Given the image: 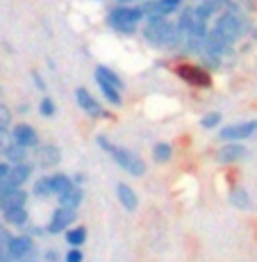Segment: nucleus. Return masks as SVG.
Wrapping results in <instances>:
<instances>
[{"label":"nucleus","mask_w":257,"mask_h":262,"mask_svg":"<svg viewBox=\"0 0 257 262\" xmlns=\"http://www.w3.org/2000/svg\"><path fill=\"white\" fill-rule=\"evenodd\" d=\"M207 23L205 21H196L194 25H191V30L187 32V46L189 50H200L205 48V41H207Z\"/></svg>","instance_id":"obj_12"},{"label":"nucleus","mask_w":257,"mask_h":262,"mask_svg":"<svg viewBox=\"0 0 257 262\" xmlns=\"http://www.w3.org/2000/svg\"><path fill=\"white\" fill-rule=\"evenodd\" d=\"M14 144L23 146V148H37L39 146V133L30 123H16L12 130Z\"/></svg>","instance_id":"obj_9"},{"label":"nucleus","mask_w":257,"mask_h":262,"mask_svg":"<svg viewBox=\"0 0 257 262\" xmlns=\"http://www.w3.org/2000/svg\"><path fill=\"white\" fill-rule=\"evenodd\" d=\"M75 216L78 212L75 210H66V208H55L53 214H50V221L46 226L48 235H59V233H66V230L73 226Z\"/></svg>","instance_id":"obj_7"},{"label":"nucleus","mask_w":257,"mask_h":262,"mask_svg":"<svg viewBox=\"0 0 257 262\" xmlns=\"http://www.w3.org/2000/svg\"><path fill=\"white\" fill-rule=\"evenodd\" d=\"M28 205V191L23 187H16L12 191H7L5 196H0V212H7L14 208H25Z\"/></svg>","instance_id":"obj_13"},{"label":"nucleus","mask_w":257,"mask_h":262,"mask_svg":"<svg viewBox=\"0 0 257 262\" xmlns=\"http://www.w3.org/2000/svg\"><path fill=\"white\" fill-rule=\"evenodd\" d=\"M25 235H30V237H43V235H48V230L43 226H28Z\"/></svg>","instance_id":"obj_34"},{"label":"nucleus","mask_w":257,"mask_h":262,"mask_svg":"<svg viewBox=\"0 0 257 262\" xmlns=\"http://www.w3.org/2000/svg\"><path fill=\"white\" fill-rule=\"evenodd\" d=\"M116 196H119V203L123 205L125 212H137V208H139V199H137L134 189L130 187L128 183H119V185H116Z\"/></svg>","instance_id":"obj_15"},{"label":"nucleus","mask_w":257,"mask_h":262,"mask_svg":"<svg viewBox=\"0 0 257 262\" xmlns=\"http://www.w3.org/2000/svg\"><path fill=\"white\" fill-rule=\"evenodd\" d=\"M96 82H98V87H100V92H103V96L114 105V107H121V105H123V98H121V92H119L116 87H112L109 82H105V80H98V78H96Z\"/></svg>","instance_id":"obj_23"},{"label":"nucleus","mask_w":257,"mask_h":262,"mask_svg":"<svg viewBox=\"0 0 257 262\" xmlns=\"http://www.w3.org/2000/svg\"><path fill=\"white\" fill-rule=\"evenodd\" d=\"M230 203H232L237 210H248L250 208V194L244 187H235L230 191Z\"/></svg>","instance_id":"obj_24"},{"label":"nucleus","mask_w":257,"mask_h":262,"mask_svg":"<svg viewBox=\"0 0 257 262\" xmlns=\"http://www.w3.org/2000/svg\"><path fill=\"white\" fill-rule=\"evenodd\" d=\"M5 158H7V162L12 164V167H16V164H25V162H28V148H23V146L14 144L12 148L5 153Z\"/></svg>","instance_id":"obj_26"},{"label":"nucleus","mask_w":257,"mask_h":262,"mask_svg":"<svg viewBox=\"0 0 257 262\" xmlns=\"http://www.w3.org/2000/svg\"><path fill=\"white\" fill-rule=\"evenodd\" d=\"M9 173H12V164H9V162H0V180L9 178Z\"/></svg>","instance_id":"obj_37"},{"label":"nucleus","mask_w":257,"mask_h":262,"mask_svg":"<svg viewBox=\"0 0 257 262\" xmlns=\"http://www.w3.org/2000/svg\"><path fill=\"white\" fill-rule=\"evenodd\" d=\"M96 144H98L100 148H103L105 153H107L121 169L128 171L130 176H134V178H141V176L146 173V162L139 158L137 153H132V150H128V148H123V146H116L114 142H109L105 135H98V137H96Z\"/></svg>","instance_id":"obj_1"},{"label":"nucleus","mask_w":257,"mask_h":262,"mask_svg":"<svg viewBox=\"0 0 257 262\" xmlns=\"http://www.w3.org/2000/svg\"><path fill=\"white\" fill-rule=\"evenodd\" d=\"M3 219H5V224H9V226L25 228V226H28V221H30V212H28V208H14V210L3 212Z\"/></svg>","instance_id":"obj_19"},{"label":"nucleus","mask_w":257,"mask_h":262,"mask_svg":"<svg viewBox=\"0 0 257 262\" xmlns=\"http://www.w3.org/2000/svg\"><path fill=\"white\" fill-rule=\"evenodd\" d=\"M114 30L121 34H132L134 30H137V25H119V28H114Z\"/></svg>","instance_id":"obj_40"},{"label":"nucleus","mask_w":257,"mask_h":262,"mask_svg":"<svg viewBox=\"0 0 257 262\" xmlns=\"http://www.w3.org/2000/svg\"><path fill=\"white\" fill-rule=\"evenodd\" d=\"M216 30H219V32L223 34L230 43H232V41H237V39L241 37V34H244L246 25H244V21H241L239 16H237V14L225 12V14H221V16L216 18Z\"/></svg>","instance_id":"obj_6"},{"label":"nucleus","mask_w":257,"mask_h":262,"mask_svg":"<svg viewBox=\"0 0 257 262\" xmlns=\"http://www.w3.org/2000/svg\"><path fill=\"white\" fill-rule=\"evenodd\" d=\"M32 194L37 196L39 201H48L50 196H53V189H50L48 176H46V178H37V183H34V187H32Z\"/></svg>","instance_id":"obj_27"},{"label":"nucleus","mask_w":257,"mask_h":262,"mask_svg":"<svg viewBox=\"0 0 257 262\" xmlns=\"http://www.w3.org/2000/svg\"><path fill=\"white\" fill-rule=\"evenodd\" d=\"M246 158H248V148L241 142L225 144L223 148H219V153H216V162L219 164H237Z\"/></svg>","instance_id":"obj_8"},{"label":"nucleus","mask_w":257,"mask_h":262,"mask_svg":"<svg viewBox=\"0 0 257 262\" xmlns=\"http://www.w3.org/2000/svg\"><path fill=\"white\" fill-rule=\"evenodd\" d=\"M57 260H59L57 249H48L46 253H43V262H57Z\"/></svg>","instance_id":"obj_36"},{"label":"nucleus","mask_w":257,"mask_h":262,"mask_svg":"<svg viewBox=\"0 0 257 262\" xmlns=\"http://www.w3.org/2000/svg\"><path fill=\"white\" fill-rule=\"evenodd\" d=\"M23 262H39V260H23Z\"/></svg>","instance_id":"obj_44"},{"label":"nucleus","mask_w":257,"mask_h":262,"mask_svg":"<svg viewBox=\"0 0 257 262\" xmlns=\"http://www.w3.org/2000/svg\"><path fill=\"white\" fill-rule=\"evenodd\" d=\"M116 3H121V5H132L134 0H116Z\"/></svg>","instance_id":"obj_43"},{"label":"nucleus","mask_w":257,"mask_h":262,"mask_svg":"<svg viewBox=\"0 0 257 262\" xmlns=\"http://www.w3.org/2000/svg\"><path fill=\"white\" fill-rule=\"evenodd\" d=\"M59 208H66V210H75L78 212V208L82 205L84 201V189L82 187H73L71 191H66L64 196H59Z\"/></svg>","instance_id":"obj_18"},{"label":"nucleus","mask_w":257,"mask_h":262,"mask_svg":"<svg viewBox=\"0 0 257 262\" xmlns=\"http://www.w3.org/2000/svg\"><path fill=\"white\" fill-rule=\"evenodd\" d=\"M196 23V16H194V9H182L178 16V23H175V28L180 30V32L187 37V32L191 30V25Z\"/></svg>","instance_id":"obj_28"},{"label":"nucleus","mask_w":257,"mask_h":262,"mask_svg":"<svg viewBox=\"0 0 257 262\" xmlns=\"http://www.w3.org/2000/svg\"><path fill=\"white\" fill-rule=\"evenodd\" d=\"M7 260L9 262H23V260H37V246H34V237L30 235H14L7 242Z\"/></svg>","instance_id":"obj_2"},{"label":"nucleus","mask_w":257,"mask_h":262,"mask_svg":"<svg viewBox=\"0 0 257 262\" xmlns=\"http://www.w3.org/2000/svg\"><path fill=\"white\" fill-rule=\"evenodd\" d=\"M175 73L178 78H182L191 87H200V89H209L212 87V78L205 69L196 67V64H178L175 67Z\"/></svg>","instance_id":"obj_3"},{"label":"nucleus","mask_w":257,"mask_h":262,"mask_svg":"<svg viewBox=\"0 0 257 262\" xmlns=\"http://www.w3.org/2000/svg\"><path fill=\"white\" fill-rule=\"evenodd\" d=\"M219 123H221V112H209L200 119V128H205V130L219 128Z\"/></svg>","instance_id":"obj_29"},{"label":"nucleus","mask_w":257,"mask_h":262,"mask_svg":"<svg viewBox=\"0 0 257 262\" xmlns=\"http://www.w3.org/2000/svg\"><path fill=\"white\" fill-rule=\"evenodd\" d=\"M14 146V137L7 128H0V155H5Z\"/></svg>","instance_id":"obj_30"},{"label":"nucleus","mask_w":257,"mask_h":262,"mask_svg":"<svg viewBox=\"0 0 257 262\" xmlns=\"http://www.w3.org/2000/svg\"><path fill=\"white\" fill-rule=\"evenodd\" d=\"M9 123H12V112L5 103H0V128H7Z\"/></svg>","instance_id":"obj_33"},{"label":"nucleus","mask_w":257,"mask_h":262,"mask_svg":"<svg viewBox=\"0 0 257 262\" xmlns=\"http://www.w3.org/2000/svg\"><path fill=\"white\" fill-rule=\"evenodd\" d=\"M12 189H16V187H14V185H12V180H9V178L0 180V196H5V194H7V191H12Z\"/></svg>","instance_id":"obj_35"},{"label":"nucleus","mask_w":257,"mask_h":262,"mask_svg":"<svg viewBox=\"0 0 257 262\" xmlns=\"http://www.w3.org/2000/svg\"><path fill=\"white\" fill-rule=\"evenodd\" d=\"M219 9H221L219 0H203L198 7H194V16H196V21H205V23H207V18L214 16Z\"/></svg>","instance_id":"obj_20"},{"label":"nucleus","mask_w":257,"mask_h":262,"mask_svg":"<svg viewBox=\"0 0 257 262\" xmlns=\"http://www.w3.org/2000/svg\"><path fill=\"white\" fill-rule=\"evenodd\" d=\"M96 78H98V80H105V82H109V84H112V87H116L119 92L125 87V84H123V80H121L119 75L114 73L112 69H107V67H98V69H96Z\"/></svg>","instance_id":"obj_25"},{"label":"nucleus","mask_w":257,"mask_h":262,"mask_svg":"<svg viewBox=\"0 0 257 262\" xmlns=\"http://www.w3.org/2000/svg\"><path fill=\"white\" fill-rule=\"evenodd\" d=\"M171 158H173V146H171L169 142H157L153 146V160L157 164L171 162Z\"/></svg>","instance_id":"obj_22"},{"label":"nucleus","mask_w":257,"mask_h":262,"mask_svg":"<svg viewBox=\"0 0 257 262\" xmlns=\"http://www.w3.org/2000/svg\"><path fill=\"white\" fill-rule=\"evenodd\" d=\"M228 48H230V41H228V39H225L216 28L209 30L207 41H205V50H207V55H212V57H219V55H223Z\"/></svg>","instance_id":"obj_14"},{"label":"nucleus","mask_w":257,"mask_h":262,"mask_svg":"<svg viewBox=\"0 0 257 262\" xmlns=\"http://www.w3.org/2000/svg\"><path fill=\"white\" fill-rule=\"evenodd\" d=\"M34 158H37V164L41 169H53L55 164L62 162V150L55 144H39Z\"/></svg>","instance_id":"obj_10"},{"label":"nucleus","mask_w":257,"mask_h":262,"mask_svg":"<svg viewBox=\"0 0 257 262\" xmlns=\"http://www.w3.org/2000/svg\"><path fill=\"white\" fill-rule=\"evenodd\" d=\"M12 237H14V235H9V230H7V228H5V226H0V244L7 246V242L12 239Z\"/></svg>","instance_id":"obj_39"},{"label":"nucleus","mask_w":257,"mask_h":262,"mask_svg":"<svg viewBox=\"0 0 257 262\" xmlns=\"http://www.w3.org/2000/svg\"><path fill=\"white\" fill-rule=\"evenodd\" d=\"M87 237H89V230L87 226H71V228L64 233V239L71 249H80V246L87 244Z\"/></svg>","instance_id":"obj_17"},{"label":"nucleus","mask_w":257,"mask_h":262,"mask_svg":"<svg viewBox=\"0 0 257 262\" xmlns=\"http://www.w3.org/2000/svg\"><path fill=\"white\" fill-rule=\"evenodd\" d=\"M3 262H9V260H3Z\"/></svg>","instance_id":"obj_46"},{"label":"nucleus","mask_w":257,"mask_h":262,"mask_svg":"<svg viewBox=\"0 0 257 262\" xmlns=\"http://www.w3.org/2000/svg\"><path fill=\"white\" fill-rule=\"evenodd\" d=\"M219 3H221V5H223V3H228V0H219Z\"/></svg>","instance_id":"obj_45"},{"label":"nucleus","mask_w":257,"mask_h":262,"mask_svg":"<svg viewBox=\"0 0 257 262\" xmlns=\"http://www.w3.org/2000/svg\"><path fill=\"white\" fill-rule=\"evenodd\" d=\"M7 260V249H5V244H0V262Z\"/></svg>","instance_id":"obj_42"},{"label":"nucleus","mask_w":257,"mask_h":262,"mask_svg":"<svg viewBox=\"0 0 257 262\" xmlns=\"http://www.w3.org/2000/svg\"><path fill=\"white\" fill-rule=\"evenodd\" d=\"M75 100H78V105L89 114V117H105L103 105H100L98 100L94 98L89 89H84V87H78V89H75Z\"/></svg>","instance_id":"obj_11"},{"label":"nucleus","mask_w":257,"mask_h":262,"mask_svg":"<svg viewBox=\"0 0 257 262\" xmlns=\"http://www.w3.org/2000/svg\"><path fill=\"white\" fill-rule=\"evenodd\" d=\"M64 262H84L82 249H68L66 255H64Z\"/></svg>","instance_id":"obj_32"},{"label":"nucleus","mask_w":257,"mask_h":262,"mask_svg":"<svg viewBox=\"0 0 257 262\" xmlns=\"http://www.w3.org/2000/svg\"><path fill=\"white\" fill-rule=\"evenodd\" d=\"M32 80H34V84H37V89L46 92V82H43V78H41V75H39L37 71H32Z\"/></svg>","instance_id":"obj_38"},{"label":"nucleus","mask_w":257,"mask_h":262,"mask_svg":"<svg viewBox=\"0 0 257 262\" xmlns=\"http://www.w3.org/2000/svg\"><path fill=\"white\" fill-rule=\"evenodd\" d=\"M30 176H32V164H16V167H12V173H9V180H12L14 187H23L25 183L30 180Z\"/></svg>","instance_id":"obj_21"},{"label":"nucleus","mask_w":257,"mask_h":262,"mask_svg":"<svg viewBox=\"0 0 257 262\" xmlns=\"http://www.w3.org/2000/svg\"><path fill=\"white\" fill-rule=\"evenodd\" d=\"M255 133H257V121H244V123H232V125L221 128L219 139H223L225 144L244 142V139H248L250 135H255Z\"/></svg>","instance_id":"obj_5"},{"label":"nucleus","mask_w":257,"mask_h":262,"mask_svg":"<svg viewBox=\"0 0 257 262\" xmlns=\"http://www.w3.org/2000/svg\"><path fill=\"white\" fill-rule=\"evenodd\" d=\"M55 100L53 98H43L41 103H39V112H41V117H46V119H50V117H55Z\"/></svg>","instance_id":"obj_31"},{"label":"nucleus","mask_w":257,"mask_h":262,"mask_svg":"<svg viewBox=\"0 0 257 262\" xmlns=\"http://www.w3.org/2000/svg\"><path fill=\"white\" fill-rule=\"evenodd\" d=\"M84 183H87V176H84V173H75L73 176V185H75V187H82Z\"/></svg>","instance_id":"obj_41"},{"label":"nucleus","mask_w":257,"mask_h":262,"mask_svg":"<svg viewBox=\"0 0 257 262\" xmlns=\"http://www.w3.org/2000/svg\"><path fill=\"white\" fill-rule=\"evenodd\" d=\"M48 180H50V189H53V196H64L66 191H71L75 187L73 185V178L71 176H66V173H53V176H48Z\"/></svg>","instance_id":"obj_16"},{"label":"nucleus","mask_w":257,"mask_h":262,"mask_svg":"<svg viewBox=\"0 0 257 262\" xmlns=\"http://www.w3.org/2000/svg\"><path fill=\"white\" fill-rule=\"evenodd\" d=\"M144 9L141 7H132V5H121V7L112 9L107 16V23L112 28H119V25H137L141 18H144Z\"/></svg>","instance_id":"obj_4"}]
</instances>
